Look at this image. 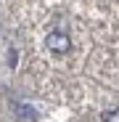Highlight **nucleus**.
Segmentation results:
<instances>
[{
	"label": "nucleus",
	"mask_w": 119,
	"mask_h": 122,
	"mask_svg": "<svg viewBox=\"0 0 119 122\" xmlns=\"http://www.w3.org/2000/svg\"><path fill=\"white\" fill-rule=\"evenodd\" d=\"M45 48H48L50 53H69L71 40H69V35H66V32L56 29V32H50V35L45 37Z\"/></svg>",
	"instance_id": "obj_1"
},
{
	"label": "nucleus",
	"mask_w": 119,
	"mask_h": 122,
	"mask_svg": "<svg viewBox=\"0 0 119 122\" xmlns=\"http://www.w3.org/2000/svg\"><path fill=\"white\" fill-rule=\"evenodd\" d=\"M16 117H21L24 122H34V119H37L34 109H32V106H27V104H19V106H16Z\"/></svg>",
	"instance_id": "obj_2"
},
{
	"label": "nucleus",
	"mask_w": 119,
	"mask_h": 122,
	"mask_svg": "<svg viewBox=\"0 0 119 122\" xmlns=\"http://www.w3.org/2000/svg\"><path fill=\"white\" fill-rule=\"evenodd\" d=\"M103 122H119V109H111L103 114Z\"/></svg>",
	"instance_id": "obj_3"
}]
</instances>
